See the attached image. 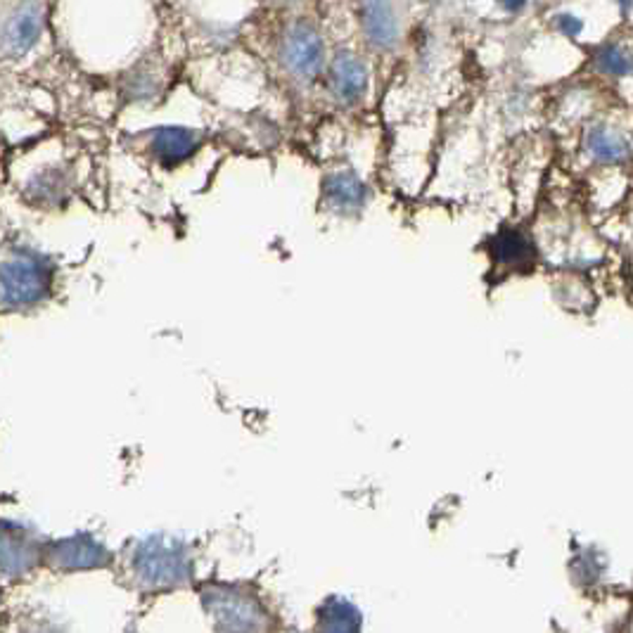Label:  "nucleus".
<instances>
[{
  "label": "nucleus",
  "instance_id": "1",
  "mask_svg": "<svg viewBox=\"0 0 633 633\" xmlns=\"http://www.w3.org/2000/svg\"><path fill=\"white\" fill-rule=\"evenodd\" d=\"M128 565L136 584L146 591L176 588L186 584L193 574L190 548L171 537H150L136 543Z\"/></svg>",
  "mask_w": 633,
  "mask_h": 633
},
{
  "label": "nucleus",
  "instance_id": "2",
  "mask_svg": "<svg viewBox=\"0 0 633 633\" xmlns=\"http://www.w3.org/2000/svg\"><path fill=\"white\" fill-rule=\"evenodd\" d=\"M202 603L216 633H266L271 628V615L261 598L242 586H206Z\"/></svg>",
  "mask_w": 633,
  "mask_h": 633
},
{
  "label": "nucleus",
  "instance_id": "3",
  "mask_svg": "<svg viewBox=\"0 0 633 633\" xmlns=\"http://www.w3.org/2000/svg\"><path fill=\"white\" fill-rule=\"evenodd\" d=\"M53 276L48 266L31 256H15L0 264V308L22 311L41 304L50 295Z\"/></svg>",
  "mask_w": 633,
  "mask_h": 633
},
{
  "label": "nucleus",
  "instance_id": "4",
  "mask_svg": "<svg viewBox=\"0 0 633 633\" xmlns=\"http://www.w3.org/2000/svg\"><path fill=\"white\" fill-rule=\"evenodd\" d=\"M280 60L285 69L302 81H314L326 66V41L311 22L296 19L283 34Z\"/></svg>",
  "mask_w": 633,
  "mask_h": 633
},
{
  "label": "nucleus",
  "instance_id": "5",
  "mask_svg": "<svg viewBox=\"0 0 633 633\" xmlns=\"http://www.w3.org/2000/svg\"><path fill=\"white\" fill-rule=\"evenodd\" d=\"M45 558V546L29 527L17 522L0 525V572L7 577H25Z\"/></svg>",
  "mask_w": 633,
  "mask_h": 633
},
{
  "label": "nucleus",
  "instance_id": "6",
  "mask_svg": "<svg viewBox=\"0 0 633 633\" xmlns=\"http://www.w3.org/2000/svg\"><path fill=\"white\" fill-rule=\"evenodd\" d=\"M53 569L60 572H85V569H103L112 562V555L103 543L93 537L76 534L66 537L62 541H55L45 546V558Z\"/></svg>",
  "mask_w": 633,
  "mask_h": 633
},
{
  "label": "nucleus",
  "instance_id": "7",
  "mask_svg": "<svg viewBox=\"0 0 633 633\" xmlns=\"http://www.w3.org/2000/svg\"><path fill=\"white\" fill-rule=\"evenodd\" d=\"M45 26V7L38 0H25L15 7L0 31V50L10 57H22L38 43Z\"/></svg>",
  "mask_w": 633,
  "mask_h": 633
},
{
  "label": "nucleus",
  "instance_id": "8",
  "mask_svg": "<svg viewBox=\"0 0 633 633\" xmlns=\"http://www.w3.org/2000/svg\"><path fill=\"white\" fill-rule=\"evenodd\" d=\"M370 85V74L366 62L358 55L342 50L332 57L330 91L342 105L361 103Z\"/></svg>",
  "mask_w": 633,
  "mask_h": 633
},
{
  "label": "nucleus",
  "instance_id": "9",
  "mask_svg": "<svg viewBox=\"0 0 633 633\" xmlns=\"http://www.w3.org/2000/svg\"><path fill=\"white\" fill-rule=\"evenodd\" d=\"M361 25L366 38L380 50H392L401 36V22L392 0H363Z\"/></svg>",
  "mask_w": 633,
  "mask_h": 633
},
{
  "label": "nucleus",
  "instance_id": "10",
  "mask_svg": "<svg viewBox=\"0 0 633 633\" xmlns=\"http://www.w3.org/2000/svg\"><path fill=\"white\" fill-rule=\"evenodd\" d=\"M199 147V133L186 126H164L152 136V152L162 162V166L174 169L186 159H190Z\"/></svg>",
  "mask_w": 633,
  "mask_h": 633
},
{
  "label": "nucleus",
  "instance_id": "11",
  "mask_svg": "<svg viewBox=\"0 0 633 633\" xmlns=\"http://www.w3.org/2000/svg\"><path fill=\"white\" fill-rule=\"evenodd\" d=\"M323 195L327 205L342 214L361 211L368 202V187L354 171H335L327 176L323 183Z\"/></svg>",
  "mask_w": 633,
  "mask_h": 633
},
{
  "label": "nucleus",
  "instance_id": "12",
  "mask_svg": "<svg viewBox=\"0 0 633 633\" xmlns=\"http://www.w3.org/2000/svg\"><path fill=\"white\" fill-rule=\"evenodd\" d=\"M316 633H363L361 609L342 596L327 598L316 615Z\"/></svg>",
  "mask_w": 633,
  "mask_h": 633
},
{
  "label": "nucleus",
  "instance_id": "13",
  "mask_svg": "<svg viewBox=\"0 0 633 633\" xmlns=\"http://www.w3.org/2000/svg\"><path fill=\"white\" fill-rule=\"evenodd\" d=\"M488 254L496 264L506 266V268H522V266H531V261H534L531 242L515 228L498 230L488 240Z\"/></svg>",
  "mask_w": 633,
  "mask_h": 633
},
{
  "label": "nucleus",
  "instance_id": "14",
  "mask_svg": "<svg viewBox=\"0 0 633 633\" xmlns=\"http://www.w3.org/2000/svg\"><path fill=\"white\" fill-rule=\"evenodd\" d=\"M586 152L605 164H619L628 157V143L612 128L596 126L586 133Z\"/></svg>",
  "mask_w": 633,
  "mask_h": 633
},
{
  "label": "nucleus",
  "instance_id": "15",
  "mask_svg": "<svg viewBox=\"0 0 633 633\" xmlns=\"http://www.w3.org/2000/svg\"><path fill=\"white\" fill-rule=\"evenodd\" d=\"M598 72H603L605 76H628L633 72V57L619 45H605L600 53L596 55Z\"/></svg>",
  "mask_w": 633,
  "mask_h": 633
},
{
  "label": "nucleus",
  "instance_id": "16",
  "mask_svg": "<svg viewBox=\"0 0 633 633\" xmlns=\"http://www.w3.org/2000/svg\"><path fill=\"white\" fill-rule=\"evenodd\" d=\"M65 190V183L57 174H41L29 183V193L36 195V202L45 205V202H55Z\"/></svg>",
  "mask_w": 633,
  "mask_h": 633
},
{
  "label": "nucleus",
  "instance_id": "17",
  "mask_svg": "<svg viewBox=\"0 0 633 633\" xmlns=\"http://www.w3.org/2000/svg\"><path fill=\"white\" fill-rule=\"evenodd\" d=\"M555 26H558L562 36L568 38H577L584 31V22L579 17H574V15H558L555 17Z\"/></svg>",
  "mask_w": 633,
  "mask_h": 633
},
{
  "label": "nucleus",
  "instance_id": "18",
  "mask_svg": "<svg viewBox=\"0 0 633 633\" xmlns=\"http://www.w3.org/2000/svg\"><path fill=\"white\" fill-rule=\"evenodd\" d=\"M498 5L507 13H522L527 7V0H498Z\"/></svg>",
  "mask_w": 633,
  "mask_h": 633
},
{
  "label": "nucleus",
  "instance_id": "19",
  "mask_svg": "<svg viewBox=\"0 0 633 633\" xmlns=\"http://www.w3.org/2000/svg\"><path fill=\"white\" fill-rule=\"evenodd\" d=\"M619 5H621V7H631V5H633V0H619Z\"/></svg>",
  "mask_w": 633,
  "mask_h": 633
}]
</instances>
